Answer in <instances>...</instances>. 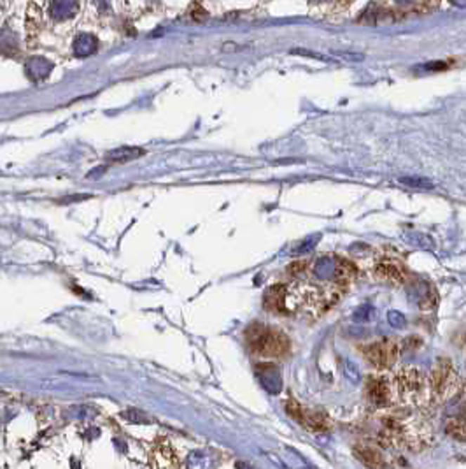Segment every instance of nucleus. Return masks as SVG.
<instances>
[{
	"label": "nucleus",
	"mask_w": 466,
	"mask_h": 469,
	"mask_svg": "<svg viewBox=\"0 0 466 469\" xmlns=\"http://www.w3.org/2000/svg\"><path fill=\"white\" fill-rule=\"evenodd\" d=\"M245 341L252 354L265 358H279L290 351V339L286 334L259 322L252 323L245 330Z\"/></svg>",
	"instance_id": "nucleus-1"
},
{
	"label": "nucleus",
	"mask_w": 466,
	"mask_h": 469,
	"mask_svg": "<svg viewBox=\"0 0 466 469\" xmlns=\"http://www.w3.org/2000/svg\"><path fill=\"white\" fill-rule=\"evenodd\" d=\"M461 378L458 371L454 369L453 362L442 358L436 362L435 369L432 373V380H429V392L435 397L436 401H446L456 396L461 390Z\"/></svg>",
	"instance_id": "nucleus-2"
},
{
	"label": "nucleus",
	"mask_w": 466,
	"mask_h": 469,
	"mask_svg": "<svg viewBox=\"0 0 466 469\" xmlns=\"http://www.w3.org/2000/svg\"><path fill=\"white\" fill-rule=\"evenodd\" d=\"M426 385H428V382H426L421 371L414 368H405L396 373L391 390H394L396 396H400V399L412 403V401H418L422 396Z\"/></svg>",
	"instance_id": "nucleus-3"
},
{
	"label": "nucleus",
	"mask_w": 466,
	"mask_h": 469,
	"mask_svg": "<svg viewBox=\"0 0 466 469\" xmlns=\"http://www.w3.org/2000/svg\"><path fill=\"white\" fill-rule=\"evenodd\" d=\"M363 357L375 369H387L394 365L400 355V344L394 339H380L361 348Z\"/></svg>",
	"instance_id": "nucleus-4"
},
{
	"label": "nucleus",
	"mask_w": 466,
	"mask_h": 469,
	"mask_svg": "<svg viewBox=\"0 0 466 469\" xmlns=\"http://www.w3.org/2000/svg\"><path fill=\"white\" fill-rule=\"evenodd\" d=\"M286 411L290 417H293L298 424L304 427L311 429V431H328L330 429V418L323 413H314V411H307L300 403L295 399H290L286 403Z\"/></svg>",
	"instance_id": "nucleus-5"
},
{
	"label": "nucleus",
	"mask_w": 466,
	"mask_h": 469,
	"mask_svg": "<svg viewBox=\"0 0 466 469\" xmlns=\"http://www.w3.org/2000/svg\"><path fill=\"white\" fill-rule=\"evenodd\" d=\"M263 306L268 311L277 315H287L293 311V299H291V289L286 283H277L270 287L263 297Z\"/></svg>",
	"instance_id": "nucleus-6"
},
{
	"label": "nucleus",
	"mask_w": 466,
	"mask_h": 469,
	"mask_svg": "<svg viewBox=\"0 0 466 469\" xmlns=\"http://www.w3.org/2000/svg\"><path fill=\"white\" fill-rule=\"evenodd\" d=\"M373 276L382 283L391 285H403L408 278V273L400 262L396 261H382L373 268Z\"/></svg>",
	"instance_id": "nucleus-7"
},
{
	"label": "nucleus",
	"mask_w": 466,
	"mask_h": 469,
	"mask_svg": "<svg viewBox=\"0 0 466 469\" xmlns=\"http://www.w3.org/2000/svg\"><path fill=\"white\" fill-rule=\"evenodd\" d=\"M366 394H368L370 401L377 406H386L393 397V390L391 385L384 378H368L366 383Z\"/></svg>",
	"instance_id": "nucleus-8"
},
{
	"label": "nucleus",
	"mask_w": 466,
	"mask_h": 469,
	"mask_svg": "<svg viewBox=\"0 0 466 469\" xmlns=\"http://www.w3.org/2000/svg\"><path fill=\"white\" fill-rule=\"evenodd\" d=\"M354 457L368 469H387L386 459H384L382 454L370 445H356Z\"/></svg>",
	"instance_id": "nucleus-9"
},
{
	"label": "nucleus",
	"mask_w": 466,
	"mask_h": 469,
	"mask_svg": "<svg viewBox=\"0 0 466 469\" xmlns=\"http://www.w3.org/2000/svg\"><path fill=\"white\" fill-rule=\"evenodd\" d=\"M256 375H258L259 382L265 387L268 392L277 394L280 390V375L277 371L276 365L272 364H261L256 368Z\"/></svg>",
	"instance_id": "nucleus-10"
},
{
	"label": "nucleus",
	"mask_w": 466,
	"mask_h": 469,
	"mask_svg": "<svg viewBox=\"0 0 466 469\" xmlns=\"http://www.w3.org/2000/svg\"><path fill=\"white\" fill-rule=\"evenodd\" d=\"M53 63L48 62L42 56H34L27 62V74L32 81H42L44 77H48V74L51 73Z\"/></svg>",
	"instance_id": "nucleus-11"
},
{
	"label": "nucleus",
	"mask_w": 466,
	"mask_h": 469,
	"mask_svg": "<svg viewBox=\"0 0 466 469\" xmlns=\"http://www.w3.org/2000/svg\"><path fill=\"white\" fill-rule=\"evenodd\" d=\"M144 155H145V150H142V148L121 146V148H117V150L109 151V154L105 155V158L112 163H124V162H130V160L141 158V156H144Z\"/></svg>",
	"instance_id": "nucleus-12"
},
{
	"label": "nucleus",
	"mask_w": 466,
	"mask_h": 469,
	"mask_svg": "<svg viewBox=\"0 0 466 469\" xmlns=\"http://www.w3.org/2000/svg\"><path fill=\"white\" fill-rule=\"evenodd\" d=\"M97 39L90 34H81L74 42V53L77 56H90L97 51Z\"/></svg>",
	"instance_id": "nucleus-13"
},
{
	"label": "nucleus",
	"mask_w": 466,
	"mask_h": 469,
	"mask_svg": "<svg viewBox=\"0 0 466 469\" xmlns=\"http://www.w3.org/2000/svg\"><path fill=\"white\" fill-rule=\"evenodd\" d=\"M77 4L74 2H53L49 4V16L53 20H67V18L74 16L77 11Z\"/></svg>",
	"instance_id": "nucleus-14"
},
{
	"label": "nucleus",
	"mask_w": 466,
	"mask_h": 469,
	"mask_svg": "<svg viewBox=\"0 0 466 469\" xmlns=\"http://www.w3.org/2000/svg\"><path fill=\"white\" fill-rule=\"evenodd\" d=\"M447 432H449V436H453L454 439H458V442H465L466 429H465V417H463V415L453 418V420L447 424Z\"/></svg>",
	"instance_id": "nucleus-15"
},
{
	"label": "nucleus",
	"mask_w": 466,
	"mask_h": 469,
	"mask_svg": "<svg viewBox=\"0 0 466 469\" xmlns=\"http://www.w3.org/2000/svg\"><path fill=\"white\" fill-rule=\"evenodd\" d=\"M401 183L407 185V187H415V188H432L433 183L429 180H422V177H403Z\"/></svg>",
	"instance_id": "nucleus-16"
},
{
	"label": "nucleus",
	"mask_w": 466,
	"mask_h": 469,
	"mask_svg": "<svg viewBox=\"0 0 466 469\" xmlns=\"http://www.w3.org/2000/svg\"><path fill=\"white\" fill-rule=\"evenodd\" d=\"M347 365H349V369H347V373H349L351 378H352V380H358V371H352V369H354V368H352V364H347Z\"/></svg>",
	"instance_id": "nucleus-17"
}]
</instances>
